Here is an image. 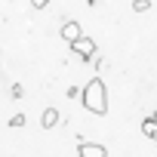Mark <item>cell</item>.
Here are the masks:
<instances>
[{"instance_id":"obj_7","label":"cell","mask_w":157,"mask_h":157,"mask_svg":"<svg viewBox=\"0 0 157 157\" xmlns=\"http://www.w3.org/2000/svg\"><path fill=\"white\" fill-rule=\"evenodd\" d=\"M22 96H25V86H22V83H13V86H10V102H19Z\"/></svg>"},{"instance_id":"obj_2","label":"cell","mask_w":157,"mask_h":157,"mask_svg":"<svg viewBox=\"0 0 157 157\" xmlns=\"http://www.w3.org/2000/svg\"><path fill=\"white\" fill-rule=\"evenodd\" d=\"M62 37L74 46L77 40H83V25H80V22H74V19H68V22L62 25Z\"/></svg>"},{"instance_id":"obj_1","label":"cell","mask_w":157,"mask_h":157,"mask_svg":"<svg viewBox=\"0 0 157 157\" xmlns=\"http://www.w3.org/2000/svg\"><path fill=\"white\" fill-rule=\"evenodd\" d=\"M83 108L86 111H93V114H108V86H105V80L102 77H93V80L83 86Z\"/></svg>"},{"instance_id":"obj_9","label":"cell","mask_w":157,"mask_h":157,"mask_svg":"<svg viewBox=\"0 0 157 157\" xmlns=\"http://www.w3.org/2000/svg\"><path fill=\"white\" fill-rule=\"evenodd\" d=\"M25 123H28L25 114H13V117H10V126H13V129H19V126H25Z\"/></svg>"},{"instance_id":"obj_10","label":"cell","mask_w":157,"mask_h":157,"mask_svg":"<svg viewBox=\"0 0 157 157\" xmlns=\"http://www.w3.org/2000/svg\"><path fill=\"white\" fill-rule=\"evenodd\" d=\"M151 117H154V120H157V108H154V114H151Z\"/></svg>"},{"instance_id":"obj_6","label":"cell","mask_w":157,"mask_h":157,"mask_svg":"<svg viewBox=\"0 0 157 157\" xmlns=\"http://www.w3.org/2000/svg\"><path fill=\"white\" fill-rule=\"evenodd\" d=\"M142 136L151 139V142H157V120H154V117H145V120H142Z\"/></svg>"},{"instance_id":"obj_8","label":"cell","mask_w":157,"mask_h":157,"mask_svg":"<svg viewBox=\"0 0 157 157\" xmlns=\"http://www.w3.org/2000/svg\"><path fill=\"white\" fill-rule=\"evenodd\" d=\"M151 10V0H136L132 3V13H148Z\"/></svg>"},{"instance_id":"obj_4","label":"cell","mask_w":157,"mask_h":157,"mask_svg":"<svg viewBox=\"0 0 157 157\" xmlns=\"http://www.w3.org/2000/svg\"><path fill=\"white\" fill-rule=\"evenodd\" d=\"M77 154L80 157H108V148L99 142H80L77 145Z\"/></svg>"},{"instance_id":"obj_3","label":"cell","mask_w":157,"mask_h":157,"mask_svg":"<svg viewBox=\"0 0 157 157\" xmlns=\"http://www.w3.org/2000/svg\"><path fill=\"white\" fill-rule=\"evenodd\" d=\"M71 49H74L77 56H80L83 62H93V59H96V40H93V37H83V40H77Z\"/></svg>"},{"instance_id":"obj_5","label":"cell","mask_w":157,"mask_h":157,"mask_svg":"<svg viewBox=\"0 0 157 157\" xmlns=\"http://www.w3.org/2000/svg\"><path fill=\"white\" fill-rule=\"evenodd\" d=\"M59 123H62V114H59V108H52V105H49V108L40 114V126H43V129H56Z\"/></svg>"}]
</instances>
